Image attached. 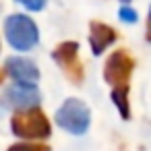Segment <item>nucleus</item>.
I'll use <instances>...</instances> for the list:
<instances>
[{
  "label": "nucleus",
  "mask_w": 151,
  "mask_h": 151,
  "mask_svg": "<svg viewBox=\"0 0 151 151\" xmlns=\"http://www.w3.org/2000/svg\"><path fill=\"white\" fill-rule=\"evenodd\" d=\"M132 68H134L132 56H130L126 50H116V52L108 58V62H106L104 77H106V81H108L112 87H124V85H128V81H130Z\"/></svg>",
  "instance_id": "4"
},
{
  "label": "nucleus",
  "mask_w": 151,
  "mask_h": 151,
  "mask_svg": "<svg viewBox=\"0 0 151 151\" xmlns=\"http://www.w3.org/2000/svg\"><path fill=\"white\" fill-rule=\"evenodd\" d=\"M2 81H4V70L0 68V83H2Z\"/></svg>",
  "instance_id": "14"
},
{
  "label": "nucleus",
  "mask_w": 151,
  "mask_h": 151,
  "mask_svg": "<svg viewBox=\"0 0 151 151\" xmlns=\"http://www.w3.org/2000/svg\"><path fill=\"white\" fill-rule=\"evenodd\" d=\"M54 60L58 62V66L66 73V77L79 85L83 81V64L79 60V44L77 42H64L54 50Z\"/></svg>",
  "instance_id": "5"
},
{
  "label": "nucleus",
  "mask_w": 151,
  "mask_h": 151,
  "mask_svg": "<svg viewBox=\"0 0 151 151\" xmlns=\"http://www.w3.org/2000/svg\"><path fill=\"white\" fill-rule=\"evenodd\" d=\"M6 73L19 85L35 87V83L40 81V68L31 60H27V58H9L6 60Z\"/></svg>",
  "instance_id": "6"
},
{
  "label": "nucleus",
  "mask_w": 151,
  "mask_h": 151,
  "mask_svg": "<svg viewBox=\"0 0 151 151\" xmlns=\"http://www.w3.org/2000/svg\"><path fill=\"white\" fill-rule=\"evenodd\" d=\"M17 2H21L29 11H42L46 6V0H17Z\"/></svg>",
  "instance_id": "11"
},
{
  "label": "nucleus",
  "mask_w": 151,
  "mask_h": 151,
  "mask_svg": "<svg viewBox=\"0 0 151 151\" xmlns=\"http://www.w3.org/2000/svg\"><path fill=\"white\" fill-rule=\"evenodd\" d=\"M4 101L19 110H31L40 104V93L31 85H13L4 91Z\"/></svg>",
  "instance_id": "7"
},
{
  "label": "nucleus",
  "mask_w": 151,
  "mask_h": 151,
  "mask_svg": "<svg viewBox=\"0 0 151 151\" xmlns=\"http://www.w3.org/2000/svg\"><path fill=\"white\" fill-rule=\"evenodd\" d=\"M118 15H120V19H122L124 23H137V13H134L132 9H126V6H124V9H120Z\"/></svg>",
  "instance_id": "12"
},
{
  "label": "nucleus",
  "mask_w": 151,
  "mask_h": 151,
  "mask_svg": "<svg viewBox=\"0 0 151 151\" xmlns=\"http://www.w3.org/2000/svg\"><path fill=\"white\" fill-rule=\"evenodd\" d=\"M147 40L151 42V11H149V23H147Z\"/></svg>",
  "instance_id": "13"
},
{
  "label": "nucleus",
  "mask_w": 151,
  "mask_h": 151,
  "mask_svg": "<svg viewBox=\"0 0 151 151\" xmlns=\"http://www.w3.org/2000/svg\"><path fill=\"white\" fill-rule=\"evenodd\" d=\"M89 29H91V33H89V44H91L93 54H101V52H104L110 44H114L116 37H118V33H116L110 25L99 23V21H91Z\"/></svg>",
  "instance_id": "8"
},
{
  "label": "nucleus",
  "mask_w": 151,
  "mask_h": 151,
  "mask_svg": "<svg viewBox=\"0 0 151 151\" xmlns=\"http://www.w3.org/2000/svg\"><path fill=\"white\" fill-rule=\"evenodd\" d=\"M4 33H6L9 44L15 50H21V52L31 50L40 40L37 25L25 15H11L4 21Z\"/></svg>",
  "instance_id": "2"
},
{
  "label": "nucleus",
  "mask_w": 151,
  "mask_h": 151,
  "mask_svg": "<svg viewBox=\"0 0 151 151\" xmlns=\"http://www.w3.org/2000/svg\"><path fill=\"white\" fill-rule=\"evenodd\" d=\"M11 128L21 139H46L50 137V120L40 108L21 110L11 118Z\"/></svg>",
  "instance_id": "1"
},
{
  "label": "nucleus",
  "mask_w": 151,
  "mask_h": 151,
  "mask_svg": "<svg viewBox=\"0 0 151 151\" xmlns=\"http://www.w3.org/2000/svg\"><path fill=\"white\" fill-rule=\"evenodd\" d=\"M112 101L118 106L122 118L128 120V118H130V110H128V85H124V87H114V89H112Z\"/></svg>",
  "instance_id": "9"
},
{
  "label": "nucleus",
  "mask_w": 151,
  "mask_h": 151,
  "mask_svg": "<svg viewBox=\"0 0 151 151\" xmlns=\"http://www.w3.org/2000/svg\"><path fill=\"white\" fill-rule=\"evenodd\" d=\"M91 114L89 108L79 99H66L56 112V124L70 134H83L89 128Z\"/></svg>",
  "instance_id": "3"
},
{
  "label": "nucleus",
  "mask_w": 151,
  "mask_h": 151,
  "mask_svg": "<svg viewBox=\"0 0 151 151\" xmlns=\"http://www.w3.org/2000/svg\"><path fill=\"white\" fill-rule=\"evenodd\" d=\"M9 151H50V147L42 143H17Z\"/></svg>",
  "instance_id": "10"
}]
</instances>
